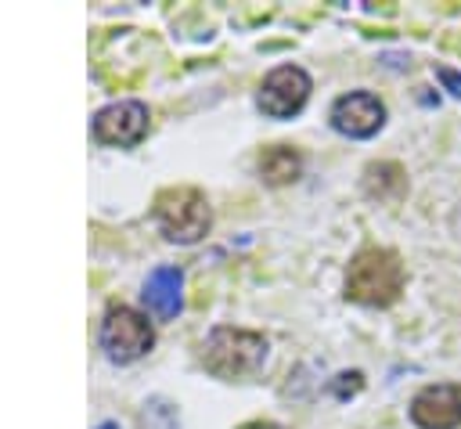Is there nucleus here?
<instances>
[{"mask_svg": "<svg viewBox=\"0 0 461 429\" xmlns=\"http://www.w3.org/2000/svg\"><path fill=\"white\" fill-rule=\"evenodd\" d=\"M267 357V339L249 328L220 324L202 342V364L220 379H241L252 375Z\"/></svg>", "mask_w": 461, "mask_h": 429, "instance_id": "nucleus-2", "label": "nucleus"}, {"mask_svg": "<svg viewBox=\"0 0 461 429\" xmlns=\"http://www.w3.org/2000/svg\"><path fill=\"white\" fill-rule=\"evenodd\" d=\"M299 169H303V159L292 144H270L259 155V177L267 184H288L299 177Z\"/></svg>", "mask_w": 461, "mask_h": 429, "instance_id": "nucleus-10", "label": "nucleus"}, {"mask_svg": "<svg viewBox=\"0 0 461 429\" xmlns=\"http://www.w3.org/2000/svg\"><path fill=\"white\" fill-rule=\"evenodd\" d=\"M101 429H115V425H101Z\"/></svg>", "mask_w": 461, "mask_h": 429, "instance_id": "nucleus-14", "label": "nucleus"}, {"mask_svg": "<svg viewBox=\"0 0 461 429\" xmlns=\"http://www.w3.org/2000/svg\"><path fill=\"white\" fill-rule=\"evenodd\" d=\"M180 270L176 267H158L151 270V278L144 281V303L148 310H155L158 317H173L180 310Z\"/></svg>", "mask_w": 461, "mask_h": 429, "instance_id": "nucleus-9", "label": "nucleus"}, {"mask_svg": "<svg viewBox=\"0 0 461 429\" xmlns=\"http://www.w3.org/2000/svg\"><path fill=\"white\" fill-rule=\"evenodd\" d=\"M306 97H310V76L299 65H277L263 79V87L256 94V105L270 119H288L306 105Z\"/></svg>", "mask_w": 461, "mask_h": 429, "instance_id": "nucleus-5", "label": "nucleus"}, {"mask_svg": "<svg viewBox=\"0 0 461 429\" xmlns=\"http://www.w3.org/2000/svg\"><path fill=\"white\" fill-rule=\"evenodd\" d=\"M403 292V263L393 249H364L349 260L346 299L364 306H389Z\"/></svg>", "mask_w": 461, "mask_h": 429, "instance_id": "nucleus-1", "label": "nucleus"}, {"mask_svg": "<svg viewBox=\"0 0 461 429\" xmlns=\"http://www.w3.org/2000/svg\"><path fill=\"white\" fill-rule=\"evenodd\" d=\"M364 187H367L371 198L393 202V198L403 195L407 177H403V169H400L396 162H375V166H367V173H364Z\"/></svg>", "mask_w": 461, "mask_h": 429, "instance_id": "nucleus-11", "label": "nucleus"}, {"mask_svg": "<svg viewBox=\"0 0 461 429\" xmlns=\"http://www.w3.org/2000/svg\"><path fill=\"white\" fill-rule=\"evenodd\" d=\"M385 123V105L367 90H349L331 105V126L346 137H371Z\"/></svg>", "mask_w": 461, "mask_h": 429, "instance_id": "nucleus-8", "label": "nucleus"}, {"mask_svg": "<svg viewBox=\"0 0 461 429\" xmlns=\"http://www.w3.org/2000/svg\"><path fill=\"white\" fill-rule=\"evenodd\" d=\"M155 332L148 324L144 314H137L133 306H112L101 321V346L112 361H137L151 350Z\"/></svg>", "mask_w": 461, "mask_h": 429, "instance_id": "nucleus-4", "label": "nucleus"}, {"mask_svg": "<svg viewBox=\"0 0 461 429\" xmlns=\"http://www.w3.org/2000/svg\"><path fill=\"white\" fill-rule=\"evenodd\" d=\"M155 220L162 227V234L169 242H198L209 224H212V213H209V202L198 187H166L158 198H155Z\"/></svg>", "mask_w": 461, "mask_h": 429, "instance_id": "nucleus-3", "label": "nucleus"}, {"mask_svg": "<svg viewBox=\"0 0 461 429\" xmlns=\"http://www.w3.org/2000/svg\"><path fill=\"white\" fill-rule=\"evenodd\" d=\"M439 76H443V79H447V83L454 87V94H461V76H454V72H447V68H443Z\"/></svg>", "mask_w": 461, "mask_h": 429, "instance_id": "nucleus-13", "label": "nucleus"}, {"mask_svg": "<svg viewBox=\"0 0 461 429\" xmlns=\"http://www.w3.org/2000/svg\"><path fill=\"white\" fill-rule=\"evenodd\" d=\"M148 133V108L140 101H112L94 115V137L112 148H130Z\"/></svg>", "mask_w": 461, "mask_h": 429, "instance_id": "nucleus-6", "label": "nucleus"}, {"mask_svg": "<svg viewBox=\"0 0 461 429\" xmlns=\"http://www.w3.org/2000/svg\"><path fill=\"white\" fill-rule=\"evenodd\" d=\"M238 429H285V425H277V422H245Z\"/></svg>", "mask_w": 461, "mask_h": 429, "instance_id": "nucleus-12", "label": "nucleus"}, {"mask_svg": "<svg viewBox=\"0 0 461 429\" xmlns=\"http://www.w3.org/2000/svg\"><path fill=\"white\" fill-rule=\"evenodd\" d=\"M411 422L418 429H457L461 425V386L436 382L414 393L411 400Z\"/></svg>", "mask_w": 461, "mask_h": 429, "instance_id": "nucleus-7", "label": "nucleus"}]
</instances>
